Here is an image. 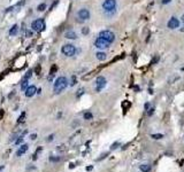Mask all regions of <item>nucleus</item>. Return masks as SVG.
Segmentation results:
<instances>
[{
  "mask_svg": "<svg viewBox=\"0 0 184 172\" xmlns=\"http://www.w3.org/2000/svg\"><path fill=\"white\" fill-rule=\"evenodd\" d=\"M3 169H5V166H3V165H0V172L2 171V170H3Z\"/></svg>",
  "mask_w": 184,
  "mask_h": 172,
  "instance_id": "obj_45",
  "label": "nucleus"
},
{
  "mask_svg": "<svg viewBox=\"0 0 184 172\" xmlns=\"http://www.w3.org/2000/svg\"><path fill=\"white\" fill-rule=\"evenodd\" d=\"M115 8H116V0H105L102 2V9L107 14H114L115 13Z\"/></svg>",
  "mask_w": 184,
  "mask_h": 172,
  "instance_id": "obj_2",
  "label": "nucleus"
},
{
  "mask_svg": "<svg viewBox=\"0 0 184 172\" xmlns=\"http://www.w3.org/2000/svg\"><path fill=\"white\" fill-rule=\"evenodd\" d=\"M24 117H25V111H23V113L21 114V116L17 118V123H22L24 120Z\"/></svg>",
  "mask_w": 184,
  "mask_h": 172,
  "instance_id": "obj_23",
  "label": "nucleus"
},
{
  "mask_svg": "<svg viewBox=\"0 0 184 172\" xmlns=\"http://www.w3.org/2000/svg\"><path fill=\"white\" fill-rule=\"evenodd\" d=\"M170 1H171V0H162L161 2L164 3V5H167V3H169V2H170Z\"/></svg>",
  "mask_w": 184,
  "mask_h": 172,
  "instance_id": "obj_39",
  "label": "nucleus"
},
{
  "mask_svg": "<svg viewBox=\"0 0 184 172\" xmlns=\"http://www.w3.org/2000/svg\"><path fill=\"white\" fill-rule=\"evenodd\" d=\"M19 137H20V134H19V132H16V133H14L13 136L10 137V139H9V141L10 142H15V140L17 139V138H19Z\"/></svg>",
  "mask_w": 184,
  "mask_h": 172,
  "instance_id": "obj_21",
  "label": "nucleus"
},
{
  "mask_svg": "<svg viewBox=\"0 0 184 172\" xmlns=\"http://www.w3.org/2000/svg\"><path fill=\"white\" fill-rule=\"evenodd\" d=\"M75 84H76V77L73 76V77H71V83H70V86H74Z\"/></svg>",
  "mask_w": 184,
  "mask_h": 172,
  "instance_id": "obj_30",
  "label": "nucleus"
},
{
  "mask_svg": "<svg viewBox=\"0 0 184 172\" xmlns=\"http://www.w3.org/2000/svg\"><path fill=\"white\" fill-rule=\"evenodd\" d=\"M27 37H28V38L32 37V31H30V30H27Z\"/></svg>",
  "mask_w": 184,
  "mask_h": 172,
  "instance_id": "obj_34",
  "label": "nucleus"
},
{
  "mask_svg": "<svg viewBox=\"0 0 184 172\" xmlns=\"http://www.w3.org/2000/svg\"><path fill=\"white\" fill-rule=\"evenodd\" d=\"M36 138H37V134H36V133H32V134L30 136V139H31V140H36Z\"/></svg>",
  "mask_w": 184,
  "mask_h": 172,
  "instance_id": "obj_35",
  "label": "nucleus"
},
{
  "mask_svg": "<svg viewBox=\"0 0 184 172\" xmlns=\"http://www.w3.org/2000/svg\"><path fill=\"white\" fill-rule=\"evenodd\" d=\"M145 109L146 110L150 109V103H145Z\"/></svg>",
  "mask_w": 184,
  "mask_h": 172,
  "instance_id": "obj_40",
  "label": "nucleus"
},
{
  "mask_svg": "<svg viewBox=\"0 0 184 172\" xmlns=\"http://www.w3.org/2000/svg\"><path fill=\"white\" fill-rule=\"evenodd\" d=\"M77 16H78V18H80V20H77L78 22L86 21V20H89V18H90V12H89V9H86V8H82V9L78 10Z\"/></svg>",
  "mask_w": 184,
  "mask_h": 172,
  "instance_id": "obj_7",
  "label": "nucleus"
},
{
  "mask_svg": "<svg viewBox=\"0 0 184 172\" xmlns=\"http://www.w3.org/2000/svg\"><path fill=\"white\" fill-rule=\"evenodd\" d=\"M92 169H93V166L90 165V166H87V168H86V171H91Z\"/></svg>",
  "mask_w": 184,
  "mask_h": 172,
  "instance_id": "obj_41",
  "label": "nucleus"
},
{
  "mask_svg": "<svg viewBox=\"0 0 184 172\" xmlns=\"http://www.w3.org/2000/svg\"><path fill=\"white\" fill-rule=\"evenodd\" d=\"M57 150H59V152H63V150H66V146L64 145L59 146V147H57Z\"/></svg>",
  "mask_w": 184,
  "mask_h": 172,
  "instance_id": "obj_28",
  "label": "nucleus"
},
{
  "mask_svg": "<svg viewBox=\"0 0 184 172\" xmlns=\"http://www.w3.org/2000/svg\"><path fill=\"white\" fill-rule=\"evenodd\" d=\"M121 143L119 142V141H117V142H114L113 145L110 146V149H112V150H113V149H115V148H117V147H119V146H120Z\"/></svg>",
  "mask_w": 184,
  "mask_h": 172,
  "instance_id": "obj_27",
  "label": "nucleus"
},
{
  "mask_svg": "<svg viewBox=\"0 0 184 172\" xmlns=\"http://www.w3.org/2000/svg\"><path fill=\"white\" fill-rule=\"evenodd\" d=\"M1 116H3V110H0V118H1Z\"/></svg>",
  "mask_w": 184,
  "mask_h": 172,
  "instance_id": "obj_44",
  "label": "nucleus"
},
{
  "mask_svg": "<svg viewBox=\"0 0 184 172\" xmlns=\"http://www.w3.org/2000/svg\"><path fill=\"white\" fill-rule=\"evenodd\" d=\"M45 9H46V3H40V5H38V7H37V10H38V12H44Z\"/></svg>",
  "mask_w": 184,
  "mask_h": 172,
  "instance_id": "obj_20",
  "label": "nucleus"
},
{
  "mask_svg": "<svg viewBox=\"0 0 184 172\" xmlns=\"http://www.w3.org/2000/svg\"><path fill=\"white\" fill-rule=\"evenodd\" d=\"M28 149H29V146H28L27 143H24V145H21V147L17 149V152H16V156H17V157H20V156L24 155V154L28 152Z\"/></svg>",
  "mask_w": 184,
  "mask_h": 172,
  "instance_id": "obj_11",
  "label": "nucleus"
},
{
  "mask_svg": "<svg viewBox=\"0 0 184 172\" xmlns=\"http://www.w3.org/2000/svg\"><path fill=\"white\" fill-rule=\"evenodd\" d=\"M41 149H43V148H41V147H39V148H37L36 153H35V154H34V157H32V158H34V161H36V159H37V155H38V153H40V152H41Z\"/></svg>",
  "mask_w": 184,
  "mask_h": 172,
  "instance_id": "obj_24",
  "label": "nucleus"
},
{
  "mask_svg": "<svg viewBox=\"0 0 184 172\" xmlns=\"http://www.w3.org/2000/svg\"><path fill=\"white\" fill-rule=\"evenodd\" d=\"M32 72H34V71H32V70H28L27 72H25V75H24V77H23V79H25V80H29L31 78V76H32Z\"/></svg>",
  "mask_w": 184,
  "mask_h": 172,
  "instance_id": "obj_17",
  "label": "nucleus"
},
{
  "mask_svg": "<svg viewBox=\"0 0 184 172\" xmlns=\"http://www.w3.org/2000/svg\"><path fill=\"white\" fill-rule=\"evenodd\" d=\"M158 60H159V56H155V57H154V60H152V64L157 63V62H158Z\"/></svg>",
  "mask_w": 184,
  "mask_h": 172,
  "instance_id": "obj_37",
  "label": "nucleus"
},
{
  "mask_svg": "<svg viewBox=\"0 0 184 172\" xmlns=\"http://www.w3.org/2000/svg\"><path fill=\"white\" fill-rule=\"evenodd\" d=\"M53 139H54V134H51V136H48L46 138V141L47 142H51V141H53Z\"/></svg>",
  "mask_w": 184,
  "mask_h": 172,
  "instance_id": "obj_29",
  "label": "nucleus"
},
{
  "mask_svg": "<svg viewBox=\"0 0 184 172\" xmlns=\"http://www.w3.org/2000/svg\"><path fill=\"white\" fill-rule=\"evenodd\" d=\"M83 117H84V119H86V120H90V119L93 118V115H92L91 113H89V111H87V113H85V114L83 115Z\"/></svg>",
  "mask_w": 184,
  "mask_h": 172,
  "instance_id": "obj_19",
  "label": "nucleus"
},
{
  "mask_svg": "<svg viewBox=\"0 0 184 172\" xmlns=\"http://www.w3.org/2000/svg\"><path fill=\"white\" fill-rule=\"evenodd\" d=\"M31 28L34 31H37V32H41L45 30V22H44L43 18H38V20H35L31 24Z\"/></svg>",
  "mask_w": 184,
  "mask_h": 172,
  "instance_id": "obj_4",
  "label": "nucleus"
},
{
  "mask_svg": "<svg viewBox=\"0 0 184 172\" xmlns=\"http://www.w3.org/2000/svg\"><path fill=\"white\" fill-rule=\"evenodd\" d=\"M28 82H29V80H25V79L21 80V89H24V91L27 89V87L29 86L28 85Z\"/></svg>",
  "mask_w": 184,
  "mask_h": 172,
  "instance_id": "obj_18",
  "label": "nucleus"
},
{
  "mask_svg": "<svg viewBox=\"0 0 184 172\" xmlns=\"http://www.w3.org/2000/svg\"><path fill=\"white\" fill-rule=\"evenodd\" d=\"M99 37L102 38V39H105V40H107L108 43H110V44L115 40V34H114L112 31H109V30H104V31H101V32L99 33Z\"/></svg>",
  "mask_w": 184,
  "mask_h": 172,
  "instance_id": "obj_5",
  "label": "nucleus"
},
{
  "mask_svg": "<svg viewBox=\"0 0 184 172\" xmlns=\"http://www.w3.org/2000/svg\"><path fill=\"white\" fill-rule=\"evenodd\" d=\"M139 169H141L142 172H150L152 168H151L150 164H142V165L139 166Z\"/></svg>",
  "mask_w": 184,
  "mask_h": 172,
  "instance_id": "obj_14",
  "label": "nucleus"
},
{
  "mask_svg": "<svg viewBox=\"0 0 184 172\" xmlns=\"http://www.w3.org/2000/svg\"><path fill=\"white\" fill-rule=\"evenodd\" d=\"M164 134H161V133H154V134H151V138L154 140H160L164 138Z\"/></svg>",
  "mask_w": 184,
  "mask_h": 172,
  "instance_id": "obj_16",
  "label": "nucleus"
},
{
  "mask_svg": "<svg viewBox=\"0 0 184 172\" xmlns=\"http://www.w3.org/2000/svg\"><path fill=\"white\" fill-rule=\"evenodd\" d=\"M96 56H97V59L99 60V61H105V60H106V53H104V52H98V53L96 54Z\"/></svg>",
  "mask_w": 184,
  "mask_h": 172,
  "instance_id": "obj_15",
  "label": "nucleus"
},
{
  "mask_svg": "<svg viewBox=\"0 0 184 172\" xmlns=\"http://www.w3.org/2000/svg\"><path fill=\"white\" fill-rule=\"evenodd\" d=\"M67 86H68V79L66 77L61 76V77H59V78H57V80H55L54 86H53V91L55 94H60Z\"/></svg>",
  "mask_w": 184,
  "mask_h": 172,
  "instance_id": "obj_1",
  "label": "nucleus"
},
{
  "mask_svg": "<svg viewBox=\"0 0 184 172\" xmlns=\"http://www.w3.org/2000/svg\"><path fill=\"white\" fill-rule=\"evenodd\" d=\"M106 78L102 76H99L97 78V80H96V91L97 92H100L101 89H104V87L106 86Z\"/></svg>",
  "mask_w": 184,
  "mask_h": 172,
  "instance_id": "obj_8",
  "label": "nucleus"
},
{
  "mask_svg": "<svg viewBox=\"0 0 184 172\" xmlns=\"http://www.w3.org/2000/svg\"><path fill=\"white\" fill-rule=\"evenodd\" d=\"M181 22L184 24V14H183V15H182V17H181Z\"/></svg>",
  "mask_w": 184,
  "mask_h": 172,
  "instance_id": "obj_42",
  "label": "nucleus"
},
{
  "mask_svg": "<svg viewBox=\"0 0 184 172\" xmlns=\"http://www.w3.org/2000/svg\"><path fill=\"white\" fill-rule=\"evenodd\" d=\"M64 37L67 38V39H76L77 38V33L75 32V31H73V30H69V31H67V32L64 33Z\"/></svg>",
  "mask_w": 184,
  "mask_h": 172,
  "instance_id": "obj_12",
  "label": "nucleus"
},
{
  "mask_svg": "<svg viewBox=\"0 0 184 172\" xmlns=\"http://www.w3.org/2000/svg\"><path fill=\"white\" fill-rule=\"evenodd\" d=\"M168 28L171 30H174V29H177L178 27H180V21L176 18V17H171L170 20L168 21Z\"/></svg>",
  "mask_w": 184,
  "mask_h": 172,
  "instance_id": "obj_9",
  "label": "nucleus"
},
{
  "mask_svg": "<svg viewBox=\"0 0 184 172\" xmlns=\"http://www.w3.org/2000/svg\"><path fill=\"white\" fill-rule=\"evenodd\" d=\"M57 69H58V68H57V66H53V67H52V69H51V77H50V78H52V77H53V75H54V72H55V71H57Z\"/></svg>",
  "mask_w": 184,
  "mask_h": 172,
  "instance_id": "obj_26",
  "label": "nucleus"
},
{
  "mask_svg": "<svg viewBox=\"0 0 184 172\" xmlns=\"http://www.w3.org/2000/svg\"><path fill=\"white\" fill-rule=\"evenodd\" d=\"M110 45V43H108L107 40L102 39V38H100V37H98L97 39H96V41H94V46L97 47V48H99V50H106V48H108Z\"/></svg>",
  "mask_w": 184,
  "mask_h": 172,
  "instance_id": "obj_6",
  "label": "nucleus"
},
{
  "mask_svg": "<svg viewBox=\"0 0 184 172\" xmlns=\"http://www.w3.org/2000/svg\"><path fill=\"white\" fill-rule=\"evenodd\" d=\"M89 32H90V29L87 27H84L83 29H82V33H83V34H89Z\"/></svg>",
  "mask_w": 184,
  "mask_h": 172,
  "instance_id": "obj_25",
  "label": "nucleus"
},
{
  "mask_svg": "<svg viewBox=\"0 0 184 172\" xmlns=\"http://www.w3.org/2000/svg\"><path fill=\"white\" fill-rule=\"evenodd\" d=\"M61 52L66 56H74L75 53H76V47L71 45V44H66V45L61 47Z\"/></svg>",
  "mask_w": 184,
  "mask_h": 172,
  "instance_id": "obj_3",
  "label": "nucleus"
},
{
  "mask_svg": "<svg viewBox=\"0 0 184 172\" xmlns=\"http://www.w3.org/2000/svg\"><path fill=\"white\" fill-rule=\"evenodd\" d=\"M153 113H154V108H150V109H148V111H147V115L152 116V115H153Z\"/></svg>",
  "mask_w": 184,
  "mask_h": 172,
  "instance_id": "obj_32",
  "label": "nucleus"
},
{
  "mask_svg": "<svg viewBox=\"0 0 184 172\" xmlns=\"http://www.w3.org/2000/svg\"><path fill=\"white\" fill-rule=\"evenodd\" d=\"M60 159H61V158L59 157V156H51V157H50V161H51V162H53V163L59 162Z\"/></svg>",
  "mask_w": 184,
  "mask_h": 172,
  "instance_id": "obj_22",
  "label": "nucleus"
},
{
  "mask_svg": "<svg viewBox=\"0 0 184 172\" xmlns=\"http://www.w3.org/2000/svg\"><path fill=\"white\" fill-rule=\"evenodd\" d=\"M106 156H108V153H105V154H102V155H101V157H99V158H98L97 161H101V159H102V158H105Z\"/></svg>",
  "mask_w": 184,
  "mask_h": 172,
  "instance_id": "obj_33",
  "label": "nucleus"
},
{
  "mask_svg": "<svg viewBox=\"0 0 184 172\" xmlns=\"http://www.w3.org/2000/svg\"><path fill=\"white\" fill-rule=\"evenodd\" d=\"M41 93V88H38L37 89V94H40Z\"/></svg>",
  "mask_w": 184,
  "mask_h": 172,
  "instance_id": "obj_43",
  "label": "nucleus"
},
{
  "mask_svg": "<svg viewBox=\"0 0 184 172\" xmlns=\"http://www.w3.org/2000/svg\"><path fill=\"white\" fill-rule=\"evenodd\" d=\"M84 93V88H81V89H78V93H77V98H80L81 95H82V94H83Z\"/></svg>",
  "mask_w": 184,
  "mask_h": 172,
  "instance_id": "obj_31",
  "label": "nucleus"
},
{
  "mask_svg": "<svg viewBox=\"0 0 184 172\" xmlns=\"http://www.w3.org/2000/svg\"><path fill=\"white\" fill-rule=\"evenodd\" d=\"M37 72V75H39V72H40V67L39 66H37V68H36V70H35Z\"/></svg>",
  "mask_w": 184,
  "mask_h": 172,
  "instance_id": "obj_38",
  "label": "nucleus"
},
{
  "mask_svg": "<svg viewBox=\"0 0 184 172\" xmlns=\"http://www.w3.org/2000/svg\"><path fill=\"white\" fill-rule=\"evenodd\" d=\"M17 33H19V25H17V24H15V25H13V27L10 28L9 34H10V36H16Z\"/></svg>",
  "mask_w": 184,
  "mask_h": 172,
  "instance_id": "obj_13",
  "label": "nucleus"
},
{
  "mask_svg": "<svg viewBox=\"0 0 184 172\" xmlns=\"http://www.w3.org/2000/svg\"><path fill=\"white\" fill-rule=\"evenodd\" d=\"M180 30H181V32H184V25H183V27H182Z\"/></svg>",
  "mask_w": 184,
  "mask_h": 172,
  "instance_id": "obj_46",
  "label": "nucleus"
},
{
  "mask_svg": "<svg viewBox=\"0 0 184 172\" xmlns=\"http://www.w3.org/2000/svg\"><path fill=\"white\" fill-rule=\"evenodd\" d=\"M14 94H15V91H13L12 93H9V94H8V99H12V98L14 96Z\"/></svg>",
  "mask_w": 184,
  "mask_h": 172,
  "instance_id": "obj_36",
  "label": "nucleus"
},
{
  "mask_svg": "<svg viewBox=\"0 0 184 172\" xmlns=\"http://www.w3.org/2000/svg\"><path fill=\"white\" fill-rule=\"evenodd\" d=\"M36 93H37V88H36V86H34V85L28 86L27 89H25V96L27 98H32Z\"/></svg>",
  "mask_w": 184,
  "mask_h": 172,
  "instance_id": "obj_10",
  "label": "nucleus"
}]
</instances>
